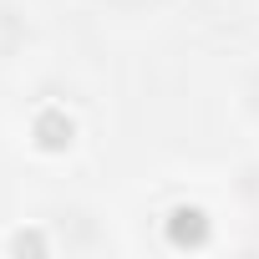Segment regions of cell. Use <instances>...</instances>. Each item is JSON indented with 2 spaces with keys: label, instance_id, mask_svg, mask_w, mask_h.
Wrapping results in <instances>:
<instances>
[{
  "label": "cell",
  "instance_id": "cell-1",
  "mask_svg": "<svg viewBox=\"0 0 259 259\" xmlns=\"http://www.w3.org/2000/svg\"><path fill=\"white\" fill-rule=\"evenodd\" d=\"M31 41V26H26V16L11 6V0H0V61H11L21 46Z\"/></svg>",
  "mask_w": 259,
  "mask_h": 259
},
{
  "label": "cell",
  "instance_id": "cell-2",
  "mask_svg": "<svg viewBox=\"0 0 259 259\" xmlns=\"http://www.w3.org/2000/svg\"><path fill=\"white\" fill-rule=\"evenodd\" d=\"M244 102H249V112H254V117H259V71H254V76H249V87H244Z\"/></svg>",
  "mask_w": 259,
  "mask_h": 259
}]
</instances>
